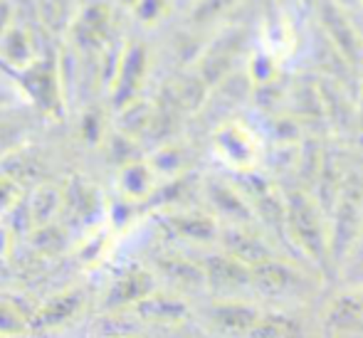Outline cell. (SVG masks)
<instances>
[{"label":"cell","mask_w":363,"mask_h":338,"mask_svg":"<svg viewBox=\"0 0 363 338\" xmlns=\"http://www.w3.org/2000/svg\"><path fill=\"white\" fill-rule=\"evenodd\" d=\"M0 338H13V336H0Z\"/></svg>","instance_id":"cell-20"},{"label":"cell","mask_w":363,"mask_h":338,"mask_svg":"<svg viewBox=\"0 0 363 338\" xmlns=\"http://www.w3.org/2000/svg\"><path fill=\"white\" fill-rule=\"evenodd\" d=\"M206 269V279L213 289L223 291V294H235L240 286L252 281V271L242 269L240 259H211Z\"/></svg>","instance_id":"cell-7"},{"label":"cell","mask_w":363,"mask_h":338,"mask_svg":"<svg viewBox=\"0 0 363 338\" xmlns=\"http://www.w3.org/2000/svg\"><path fill=\"white\" fill-rule=\"evenodd\" d=\"M173 227H176L178 235H183L186 240H208V237H213V230L206 227V225L201 227V222H198V220L178 218V220H173Z\"/></svg>","instance_id":"cell-17"},{"label":"cell","mask_w":363,"mask_h":338,"mask_svg":"<svg viewBox=\"0 0 363 338\" xmlns=\"http://www.w3.org/2000/svg\"><path fill=\"white\" fill-rule=\"evenodd\" d=\"M134 311L144 321H153V324H178L188 316L186 301L173 294H161V291H153L148 299L134 306Z\"/></svg>","instance_id":"cell-6"},{"label":"cell","mask_w":363,"mask_h":338,"mask_svg":"<svg viewBox=\"0 0 363 338\" xmlns=\"http://www.w3.org/2000/svg\"><path fill=\"white\" fill-rule=\"evenodd\" d=\"M116 183H119V191L126 201H146L156 188V171L146 161H129L119 168Z\"/></svg>","instance_id":"cell-5"},{"label":"cell","mask_w":363,"mask_h":338,"mask_svg":"<svg viewBox=\"0 0 363 338\" xmlns=\"http://www.w3.org/2000/svg\"><path fill=\"white\" fill-rule=\"evenodd\" d=\"M18 198H20L18 183H15L8 173L0 171V215L10 213V210L15 208V203H18Z\"/></svg>","instance_id":"cell-16"},{"label":"cell","mask_w":363,"mask_h":338,"mask_svg":"<svg viewBox=\"0 0 363 338\" xmlns=\"http://www.w3.org/2000/svg\"><path fill=\"white\" fill-rule=\"evenodd\" d=\"M213 151L218 161L228 166L230 171L250 173L262 163L264 141L247 121H225L213 134Z\"/></svg>","instance_id":"cell-1"},{"label":"cell","mask_w":363,"mask_h":338,"mask_svg":"<svg viewBox=\"0 0 363 338\" xmlns=\"http://www.w3.org/2000/svg\"><path fill=\"white\" fill-rule=\"evenodd\" d=\"M141 79H144V52H141V47L124 50L119 74H116V81H114V86H111V94H114V101L119 109L134 104V96H136V89H139Z\"/></svg>","instance_id":"cell-4"},{"label":"cell","mask_w":363,"mask_h":338,"mask_svg":"<svg viewBox=\"0 0 363 338\" xmlns=\"http://www.w3.org/2000/svg\"><path fill=\"white\" fill-rule=\"evenodd\" d=\"M82 138L86 143H99L104 138V121L99 111H86L82 116Z\"/></svg>","instance_id":"cell-15"},{"label":"cell","mask_w":363,"mask_h":338,"mask_svg":"<svg viewBox=\"0 0 363 338\" xmlns=\"http://www.w3.org/2000/svg\"><path fill=\"white\" fill-rule=\"evenodd\" d=\"M15 8L10 0H0V40L15 28Z\"/></svg>","instance_id":"cell-18"},{"label":"cell","mask_w":363,"mask_h":338,"mask_svg":"<svg viewBox=\"0 0 363 338\" xmlns=\"http://www.w3.org/2000/svg\"><path fill=\"white\" fill-rule=\"evenodd\" d=\"M65 210V191L52 183L48 186H40L33 193V201H30V222L33 230L48 227L55 225V218Z\"/></svg>","instance_id":"cell-9"},{"label":"cell","mask_w":363,"mask_h":338,"mask_svg":"<svg viewBox=\"0 0 363 338\" xmlns=\"http://www.w3.org/2000/svg\"><path fill=\"white\" fill-rule=\"evenodd\" d=\"M153 291H156V274L144 267H131V269L121 271V274L111 281L109 291H106V296H104V309L116 311V309H124V306L134 309L136 304L148 299Z\"/></svg>","instance_id":"cell-2"},{"label":"cell","mask_w":363,"mask_h":338,"mask_svg":"<svg viewBox=\"0 0 363 338\" xmlns=\"http://www.w3.org/2000/svg\"><path fill=\"white\" fill-rule=\"evenodd\" d=\"M10 244H13V232H10V227H5L0 222V259L10 254Z\"/></svg>","instance_id":"cell-19"},{"label":"cell","mask_w":363,"mask_h":338,"mask_svg":"<svg viewBox=\"0 0 363 338\" xmlns=\"http://www.w3.org/2000/svg\"><path fill=\"white\" fill-rule=\"evenodd\" d=\"M84 309V296L82 291H62L55 294L52 299H48L30 319V329L35 331H48L65 326L67 321H72L79 311Z\"/></svg>","instance_id":"cell-3"},{"label":"cell","mask_w":363,"mask_h":338,"mask_svg":"<svg viewBox=\"0 0 363 338\" xmlns=\"http://www.w3.org/2000/svg\"><path fill=\"white\" fill-rule=\"evenodd\" d=\"M65 210H72V215L82 222L91 220L99 210V196L96 188H91L89 183L72 181L69 191H65Z\"/></svg>","instance_id":"cell-12"},{"label":"cell","mask_w":363,"mask_h":338,"mask_svg":"<svg viewBox=\"0 0 363 338\" xmlns=\"http://www.w3.org/2000/svg\"><path fill=\"white\" fill-rule=\"evenodd\" d=\"M0 55L3 60L10 64L15 72L18 69H28L30 64H35V45H33V38L25 33L23 28L15 25L3 40H0Z\"/></svg>","instance_id":"cell-10"},{"label":"cell","mask_w":363,"mask_h":338,"mask_svg":"<svg viewBox=\"0 0 363 338\" xmlns=\"http://www.w3.org/2000/svg\"><path fill=\"white\" fill-rule=\"evenodd\" d=\"M28 321L20 316V311L15 309L13 304L0 299V336H13V338H20L28 331Z\"/></svg>","instance_id":"cell-14"},{"label":"cell","mask_w":363,"mask_h":338,"mask_svg":"<svg viewBox=\"0 0 363 338\" xmlns=\"http://www.w3.org/2000/svg\"><path fill=\"white\" fill-rule=\"evenodd\" d=\"M213 324H218L223 331H247L257 321V311L242 301H223L213 309Z\"/></svg>","instance_id":"cell-11"},{"label":"cell","mask_w":363,"mask_h":338,"mask_svg":"<svg viewBox=\"0 0 363 338\" xmlns=\"http://www.w3.org/2000/svg\"><path fill=\"white\" fill-rule=\"evenodd\" d=\"M109 247H111V230L109 227H96L94 232H91L89 237L79 244L77 257H79V262L86 264V267H94L96 262L104 259V254L109 252Z\"/></svg>","instance_id":"cell-13"},{"label":"cell","mask_w":363,"mask_h":338,"mask_svg":"<svg viewBox=\"0 0 363 338\" xmlns=\"http://www.w3.org/2000/svg\"><path fill=\"white\" fill-rule=\"evenodd\" d=\"M156 269H158V274H161V279H166L168 284L176 286V289L196 291V289H201V286L208 284L206 269L196 267V264L186 262V259L161 257L156 262Z\"/></svg>","instance_id":"cell-8"}]
</instances>
